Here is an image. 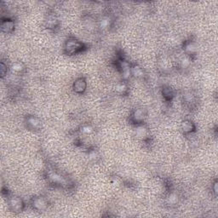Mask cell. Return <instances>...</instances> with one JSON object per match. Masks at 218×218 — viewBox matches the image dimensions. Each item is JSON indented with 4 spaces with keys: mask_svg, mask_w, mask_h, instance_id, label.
Listing matches in <instances>:
<instances>
[{
    "mask_svg": "<svg viewBox=\"0 0 218 218\" xmlns=\"http://www.w3.org/2000/svg\"><path fill=\"white\" fill-rule=\"evenodd\" d=\"M184 99H185V101H186L187 102H193L194 101V95H192L191 93H187V94H186V95H184Z\"/></svg>",
    "mask_w": 218,
    "mask_h": 218,
    "instance_id": "cell-23",
    "label": "cell"
},
{
    "mask_svg": "<svg viewBox=\"0 0 218 218\" xmlns=\"http://www.w3.org/2000/svg\"><path fill=\"white\" fill-rule=\"evenodd\" d=\"M115 91L119 94H125L128 91V86L126 83H119L115 86Z\"/></svg>",
    "mask_w": 218,
    "mask_h": 218,
    "instance_id": "cell-13",
    "label": "cell"
},
{
    "mask_svg": "<svg viewBox=\"0 0 218 218\" xmlns=\"http://www.w3.org/2000/svg\"><path fill=\"white\" fill-rule=\"evenodd\" d=\"M131 68H126L124 70H122V78L123 79L127 80L131 78Z\"/></svg>",
    "mask_w": 218,
    "mask_h": 218,
    "instance_id": "cell-21",
    "label": "cell"
},
{
    "mask_svg": "<svg viewBox=\"0 0 218 218\" xmlns=\"http://www.w3.org/2000/svg\"><path fill=\"white\" fill-rule=\"evenodd\" d=\"M145 112L142 108L135 109L133 114H132V119L135 121V123H142L144 119H145Z\"/></svg>",
    "mask_w": 218,
    "mask_h": 218,
    "instance_id": "cell-7",
    "label": "cell"
},
{
    "mask_svg": "<svg viewBox=\"0 0 218 218\" xmlns=\"http://www.w3.org/2000/svg\"><path fill=\"white\" fill-rule=\"evenodd\" d=\"M27 123H28V126L32 129H35L38 130L41 127V121L39 118H37L35 116H29L27 119Z\"/></svg>",
    "mask_w": 218,
    "mask_h": 218,
    "instance_id": "cell-6",
    "label": "cell"
},
{
    "mask_svg": "<svg viewBox=\"0 0 218 218\" xmlns=\"http://www.w3.org/2000/svg\"><path fill=\"white\" fill-rule=\"evenodd\" d=\"M182 130L184 133H191L195 130L194 124L193 123L191 120H184L181 124Z\"/></svg>",
    "mask_w": 218,
    "mask_h": 218,
    "instance_id": "cell-8",
    "label": "cell"
},
{
    "mask_svg": "<svg viewBox=\"0 0 218 218\" xmlns=\"http://www.w3.org/2000/svg\"><path fill=\"white\" fill-rule=\"evenodd\" d=\"M49 178L51 181L52 183H58V184H62L65 183L64 178L61 176V175L57 174V173H50L49 175Z\"/></svg>",
    "mask_w": 218,
    "mask_h": 218,
    "instance_id": "cell-11",
    "label": "cell"
},
{
    "mask_svg": "<svg viewBox=\"0 0 218 218\" xmlns=\"http://www.w3.org/2000/svg\"><path fill=\"white\" fill-rule=\"evenodd\" d=\"M65 49H66V51L68 54L73 55V54H76V53L79 52L80 50H82L83 44L80 43L79 41H78L77 39H69L67 41Z\"/></svg>",
    "mask_w": 218,
    "mask_h": 218,
    "instance_id": "cell-1",
    "label": "cell"
},
{
    "mask_svg": "<svg viewBox=\"0 0 218 218\" xmlns=\"http://www.w3.org/2000/svg\"><path fill=\"white\" fill-rule=\"evenodd\" d=\"M185 50L188 54H194L195 52L197 51V46L195 45L194 43L189 42L185 45Z\"/></svg>",
    "mask_w": 218,
    "mask_h": 218,
    "instance_id": "cell-14",
    "label": "cell"
},
{
    "mask_svg": "<svg viewBox=\"0 0 218 218\" xmlns=\"http://www.w3.org/2000/svg\"><path fill=\"white\" fill-rule=\"evenodd\" d=\"M9 206L13 212L18 213V212H20L21 210H23V201L19 197L13 196L9 199Z\"/></svg>",
    "mask_w": 218,
    "mask_h": 218,
    "instance_id": "cell-2",
    "label": "cell"
},
{
    "mask_svg": "<svg viewBox=\"0 0 218 218\" xmlns=\"http://www.w3.org/2000/svg\"><path fill=\"white\" fill-rule=\"evenodd\" d=\"M80 131L84 135H90V134H91L92 132L94 131V129L91 125H84V126L81 128Z\"/></svg>",
    "mask_w": 218,
    "mask_h": 218,
    "instance_id": "cell-20",
    "label": "cell"
},
{
    "mask_svg": "<svg viewBox=\"0 0 218 218\" xmlns=\"http://www.w3.org/2000/svg\"><path fill=\"white\" fill-rule=\"evenodd\" d=\"M110 24H111V20L109 18L107 17H104L102 18L101 21H100V27L102 28V29H107L110 27Z\"/></svg>",
    "mask_w": 218,
    "mask_h": 218,
    "instance_id": "cell-18",
    "label": "cell"
},
{
    "mask_svg": "<svg viewBox=\"0 0 218 218\" xmlns=\"http://www.w3.org/2000/svg\"><path fill=\"white\" fill-rule=\"evenodd\" d=\"M32 207L39 211H43L47 209L48 202L47 200L43 197H37L32 200Z\"/></svg>",
    "mask_w": 218,
    "mask_h": 218,
    "instance_id": "cell-3",
    "label": "cell"
},
{
    "mask_svg": "<svg viewBox=\"0 0 218 218\" xmlns=\"http://www.w3.org/2000/svg\"><path fill=\"white\" fill-rule=\"evenodd\" d=\"M58 25V20L55 16H50L46 20V28L50 29L56 28Z\"/></svg>",
    "mask_w": 218,
    "mask_h": 218,
    "instance_id": "cell-10",
    "label": "cell"
},
{
    "mask_svg": "<svg viewBox=\"0 0 218 218\" xmlns=\"http://www.w3.org/2000/svg\"><path fill=\"white\" fill-rule=\"evenodd\" d=\"M163 95H164V97L167 100H171L172 97H173V91L172 89L170 87H165L164 88L163 90Z\"/></svg>",
    "mask_w": 218,
    "mask_h": 218,
    "instance_id": "cell-16",
    "label": "cell"
},
{
    "mask_svg": "<svg viewBox=\"0 0 218 218\" xmlns=\"http://www.w3.org/2000/svg\"><path fill=\"white\" fill-rule=\"evenodd\" d=\"M24 65L20 62H15L11 65L10 69L14 72H20L24 70Z\"/></svg>",
    "mask_w": 218,
    "mask_h": 218,
    "instance_id": "cell-15",
    "label": "cell"
},
{
    "mask_svg": "<svg viewBox=\"0 0 218 218\" xmlns=\"http://www.w3.org/2000/svg\"><path fill=\"white\" fill-rule=\"evenodd\" d=\"M89 158L91 160H95L98 158V154H97V153L95 150H92L89 153Z\"/></svg>",
    "mask_w": 218,
    "mask_h": 218,
    "instance_id": "cell-22",
    "label": "cell"
},
{
    "mask_svg": "<svg viewBox=\"0 0 218 218\" xmlns=\"http://www.w3.org/2000/svg\"><path fill=\"white\" fill-rule=\"evenodd\" d=\"M6 72H7V66L4 62H2L1 63V75H2V77H4Z\"/></svg>",
    "mask_w": 218,
    "mask_h": 218,
    "instance_id": "cell-24",
    "label": "cell"
},
{
    "mask_svg": "<svg viewBox=\"0 0 218 218\" xmlns=\"http://www.w3.org/2000/svg\"><path fill=\"white\" fill-rule=\"evenodd\" d=\"M167 202L169 205H176V203L178 202V196L177 194H176L174 193H172L171 194L168 196L167 198Z\"/></svg>",
    "mask_w": 218,
    "mask_h": 218,
    "instance_id": "cell-17",
    "label": "cell"
},
{
    "mask_svg": "<svg viewBox=\"0 0 218 218\" xmlns=\"http://www.w3.org/2000/svg\"><path fill=\"white\" fill-rule=\"evenodd\" d=\"M148 135V131L145 126L138 125L135 129V135L140 139H145Z\"/></svg>",
    "mask_w": 218,
    "mask_h": 218,
    "instance_id": "cell-9",
    "label": "cell"
},
{
    "mask_svg": "<svg viewBox=\"0 0 218 218\" xmlns=\"http://www.w3.org/2000/svg\"><path fill=\"white\" fill-rule=\"evenodd\" d=\"M15 28V23L12 20H4L1 23V29L2 32L5 33H10L14 31Z\"/></svg>",
    "mask_w": 218,
    "mask_h": 218,
    "instance_id": "cell-5",
    "label": "cell"
},
{
    "mask_svg": "<svg viewBox=\"0 0 218 218\" xmlns=\"http://www.w3.org/2000/svg\"><path fill=\"white\" fill-rule=\"evenodd\" d=\"M213 192H214L215 195L216 196L217 195V183L216 182L213 183Z\"/></svg>",
    "mask_w": 218,
    "mask_h": 218,
    "instance_id": "cell-25",
    "label": "cell"
},
{
    "mask_svg": "<svg viewBox=\"0 0 218 218\" xmlns=\"http://www.w3.org/2000/svg\"><path fill=\"white\" fill-rule=\"evenodd\" d=\"M131 75H133L135 78H142L144 76V71L141 67L135 65L134 67L131 68Z\"/></svg>",
    "mask_w": 218,
    "mask_h": 218,
    "instance_id": "cell-12",
    "label": "cell"
},
{
    "mask_svg": "<svg viewBox=\"0 0 218 218\" xmlns=\"http://www.w3.org/2000/svg\"><path fill=\"white\" fill-rule=\"evenodd\" d=\"M86 86H87V84H86L85 79L83 78H79V79L75 80V82L73 83V91L76 93L81 94V93H83L85 91Z\"/></svg>",
    "mask_w": 218,
    "mask_h": 218,
    "instance_id": "cell-4",
    "label": "cell"
},
{
    "mask_svg": "<svg viewBox=\"0 0 218 218\" xmlns=\"http://www.w3.org/2000/svg\"><path fill=\"white\" fill-rule=\"evenodd\" d=\"M191 65V60L188 57H184L182 61H181V68L185 69V68H188Z\"/></svg>",
    "mask_w": 218,
    "mask_h": 218,
    "instance_id": "cell-19",
    "label": "cell"
}]
</instances>
